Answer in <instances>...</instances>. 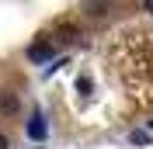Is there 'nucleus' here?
<instances>
[{"instance_id":"5","label":"nucleus","mask_w":153,"mask_h":149,"mask_svg":"<svg viewBox=\"0 0 153 149\" xmlns=\"http://www.w3.org/2000/svg\"><path fill=\"white\" fill-rule=\"evenodd\" d=\"M143 7H146V10H150V14H153V0H143Z\"/></svg>"},{"instance_id":"4","label":"nucleus","mask_w":153,"mask_h":149,"mask_svg":"<svg viewBox=\"0 0 153 149\" xmlns=\"http://www.w3.org/2000/svg\"><path fill=\"white\" fill-rule=\"evenodd\" d=\"M0 149H7V135H4V132H0Z\"/></svg>"},{"instance_id":"1","label":"nucleus","mask_w":153,"mask_h":149,"mask_svg":"<svg viewBox=\"0 0 153 149\" xmlns=\"http://www.w3.org/2000/svg\"><path fill=\"white\" fill-rule=\"evenodd\" d=\"M28 135H31L35 142H42V139L49 135V125H45V114H42V111H31V118H28Z\"/></svg>"},{"instance_id":"6","label":"nucleus","mask_w":153,"mask_h":149,"mask_svg":"<svg viewBox=\"0 0 153 149\" xmlns=\"http://www.w3.org/2000/svg\"><path fill=\"white\" fill-rule=\"evenodd\" d=\"M150 128H153V121H150Z\"/></svg>"},{"instance_id":"3","label":"nucleus","mask_w":153,"mask_h":149,"mask_svg":"<svg viewBox=\"0 0 153 149\" xmlns=\"http://www.w3.org/2000/svg\"><path fill=\"white\" fill-rule=\"evenodd\" d=\"M0 111L14 114V111H18V97H14V94H4V97H0Z\"/></svg>"},{"instance_id":"2","label":"nucleus","mask_w":153,"mask_h":149,"mask_svg":"<svg viewBox=\"0 0 153 149\" xmlns=\"http://www.w3.org/2000/svg\"><path fill=\"white\" fill-rule=\"evenodd\" d=\"M28 59H31V63H45V59H52V45H49L45 38H38L35 45L28 49Z\"/></svg>"}]
</instances>
